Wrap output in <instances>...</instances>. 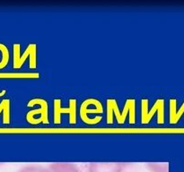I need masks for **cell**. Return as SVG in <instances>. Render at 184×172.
<instances>
[{"instance_id":"1","label":"cell","mask_w":184,"mask_h":172,"mask_svg":"<svg viewBox=\"0 0 184 172\" xmlns=\"http://www.w3.org/2000/svg\"><path fill=\"white\" fill-rule=\"evenodd\" d=\"M13 67L15 69L21 68L26 58H30V68L34 69L37 66V45L35 43H30L25 49L23 54L21 55L20 43H14L13 45Z\"/></svg>"},{"instance_id":"2","label":"cell","mask_w":184,"mask_h":172,"mask_svg":"<svg viewBox=\"0 0 184 172\" xmlns=\"http://www.w3.org/2000/svg\"><path fill=\"white\" fill-rule=\"evenodd\" d=\"M149 100L147 99L141 100V123L146 125L151 121L152 117L157 111V123L163 124L164 123V100H157L153 105L152 108L148 111Z\"/></svg>"},{"instance_id":"3","label":"cell","mask_w":184,"mask_h":172,"mask_svg":"<svg viewBox=\"0 0 184 172\" xmlns=\"http://www.w3.org/2000/svg\"><path fill=\"white\" fill-rule=\"evenodd\" d=\"M68 108L61 107V100L59 99H55L53 100V122L55 124H60L61 121V114L68 113V121L70 124L74 125L77 123V100L70 99Z\"/></svg>"},{"instance_id":"4","label":"cell","mask_w":184,"mask_h":172,"mask_svg":"<svg viewBox=\"0 0 184 172\" xmlns=\"http://www.w3.org/2000/svg\"><path fill=\"white\" fill-rule=\"evenodd\" d=\"M34 105H40L41 108L38 109H32L27 112L26 114V119L33 117L35 115H41V122L43 124H49V105L48 102L44 99L42 98H35L32 100H29L27 106L32 107Z\"/></svg>"},{"instance_id":"5","label":"cell","mask_w":184,"mask_h":172,"mask_svg":"<svg viewBox=\"0 0 184 172\" xmlns=\"http://www.w3.org/2000/svg\"><path fill=\"white\" fill-rule=\"evenodd\" d=\"M127 163L123 162H91L87 172H123Z\"/></svg>"},{"instance_id":"6","label":"cell","mask_w":184,"mask_h":172,"mask_svg":"<svg viewBox=\"0 0 184 172\" xmlns=\"http://www.w3.org/2000/svg\"><path fill=\"white\" fill-rule=\"evenodd\" d=\"M80 117L82 119V121L85 123V124H88V125H95V124H98L100 122L102 121V116H97L93 118H90L88 117V115L89 113H98V114H102L103 113V108H87V101L86 100H85L81 106H80Z\"/></svg>"},{"instance_id":"7","label":"cell","mask_w":184,"mask_h":172,"mask_svg":"<svg viewBox=\"0 0 184 172\" xmlns=\"http://www.w3.org/2000/svg\"><path fill=\"white\" fill-rule=\"evenodd\" d=\"M127 113L129 114V123L135 124L136 123V100L135 99H127L126 100L123 111L120 114V117L117 120L119 124H124L127 118Z\"/></svg>"},{"instance_id":"8","label":"cell","mask_w":184,"mask_h":172,"mask_svg":"<svg viewBox=\"0 0 184 172\" xmlns=\"http://www.w3.org/2000/svg\"><path fill=\"white\" fill-rule=\"evenodd\" d=\"M51 172H80L78 167L74 163L69 162H55L49 166Z\"/></svg>"},{"instance_id":"9","label":"cell","mask_w":184,"mask_h":172,"mask_svg":"<svg viewBox=\"0 0 184 172\" xmlns=\"http://www.w3.org/2000/svg\"><path fill=\"white\" fill-rule=\"evenodd\" d=\"M3 113V123H10V100L5 99L0 102V114Z\"/></svg>"},{"instance_id":"10","label":"cell","mask_w":184,"mask_h":172,"mask_svg":"<svg viewBox=\"0 0 184 172\" xmlns=\"http://www.w3.org/2000/svg\"><path fill=\"white\" fill-rule=\"evenodd\" d=\"M0 52L2 55V57L0 59V69H2L6 67L9 62V50L7 46L3 43H0Z\"/></svg>"},{"instance_id":"11","label":"cell","mask_w":184,"mask_h":172,"mask_svg":"<svg viewBox=\"0 0 184 172\" xmlns=\"http://www.w3.org/2000/svg\"><path fill=\"white\" fill-rule=\"evenodd\" d=\"M18 172H51L50 169L44 168L39 165H28L22 167Z\"/></svg>"},{"instance_id":"12","label":"cell","mask_w":184,"mask_h":172,"mask_svg":"<svg viewBox=\"0 0 184 172\" xmlns=\"http://www.w3.org/2000/svg\"><path fill=\"white\" fill-rule=\"evenodd\" d=\"M6 93H7V91H6V90H4L2 93H0V96H3V95H4V94H5Z\"/></svg>"}]
</instances>
